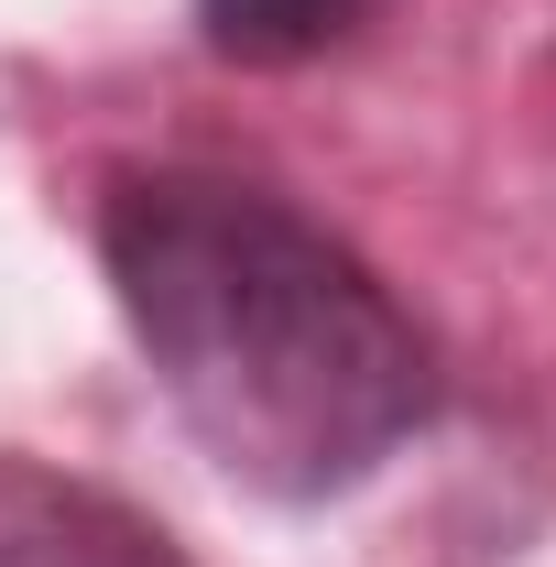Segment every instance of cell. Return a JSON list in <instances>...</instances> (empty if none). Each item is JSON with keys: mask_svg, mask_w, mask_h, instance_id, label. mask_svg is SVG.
<instances>
[{"mask_svg": "<svg viewBox=\"0 0 556 567\" xmlns=\"http://www.w3.org/2000/svg\"><path fill=\"white\" fill-rule=\"evenodd\" d=\"M99 262L164 404L240 492L339 502L436 415V350L393 284L251 175H121Z\"/></svg>", "mask_w": 556, "mask_h": 567, "instance_id": "6da1fadb", "label": "cell"}, {"mask_svg": "<svg viewBox=\"0 0 556 567\" xmlns=\"http://www.w3.org/2000/svg\"><path fill=\"white\" fill-rule=\"evenodd\" d=\"M0 567H186V546L121 492L0 447Z\"/></svg>", "mask_w": 556, "mask_h": 567, "instance_id": "7a4b0ae2", "label": "cell"}, {"mask_svg": "<svg viewBox=\"0 0 556 567\" xmlns=\"http://www.w3.org/2000/svg\"><path fill=\"white\" fill-rule=\"evenodd\" d=\"M382 0H197V33H208L229 66H306L349 44Z\"/></svg>", "mask_w": 556, "mask_h": 567, "instance_id": "3957f363", "label": "cell"}]
</instances>
